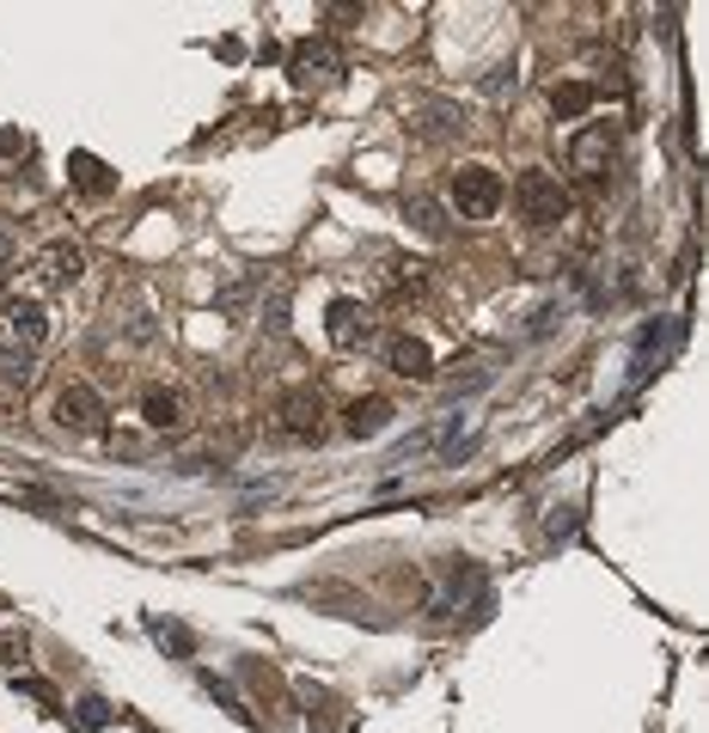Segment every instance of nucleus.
<instances>
[{
	"instance_id": "nucleus-1",
	"label": "nucleus",
	"mask_w": 709,
	"mask_h": 733,
	"mask_svg": "<svg viewBox=\"0 0 709 733\" xmlns=\"http://www.w3.org/2000/svg\"><path fill=\"white\" fill-rule=\"evenodd\" d=\"M0 337H7V373H31V354L50 342V312H43V300H31V294H13V300L0 306Z\"/></svg>"
},
{
	"instance_id": "nucleus-2",
	"label": "nucleus",
	"mask_w": 709,
	"mask_h": 733,
	"mask_svg": "<svg viewBox=\"0 0 709 733\" xmlns=\"http://www.w3.org/2000/svg\"><path fill=\"white\" fill-rule=\"evenodd\" d=\"M514 202H520V214L532 226H557L569 214L563 178H557V171H544V166H532V171H520V178H514Z\"/></svg>"
},
{
	"instance_id": "nucleus-3",
	"label": "nucleus",
	"mask_w": 709,
	"mask_h": 733,
	"mask_svg": "<svg viewBox=\"0 0 709 733\" xmlns=\"http://www.w3.org/2000/svg\"><path fill=\"white\" fill-rule=\"evenodd\" d=\"M501 202H508V190H501L496 166H459L453 171V209H459L465 221H489Z\"/></svg>"
},
{
	"instance_id": "nucleus-4",
	"label": "nucleus",
	"mask_w": 709,
	"mask_h": 733,
	"mask_svg": "<svg viewBox=\"0 0 709 733\" xmlns=\"http://www.w3.org/2000/svg\"><path fill=\"white\" fill-rule=\"evenodd\" d=\"M612 129L605 123H588V129H575V141H569V171H575L581 183H605V171H612Z\"/></svg>"
},
{
	"instance_id": "nucleus-5",
	"label": "nucleus",
	"mask_w": 709,
	"mask_h": 733,
	"mask_svg": "<svg viewBox=\"0 0 709 733\" xmlns=\"http://www.w3.org/2000/svg\"><path fill=\"white\" fill-rule=\"evenodd\" d=\"M105 397L93 392V385H62L55 392V422L62 428H74V434H105Z\"/></svg>"
},
{
	"instance_id": "nucleus-6",
	"label": "nucleus",
	"mask_w": 709,
	"mask_h": 733,
	"mask_svg": "<svg viewBox=\"0 0 709 733\" xmlns=\"http://www.w3.org/2000/svg\"><path fill=\"white\" fill-rule=\"evenodd\" d=\"M337 74H342V55L330 50L325 38H306V43L288 50V79L294 86H330Z\"/></svg>"
},
{
	"instance_id": "nucleus-7",
	"label": "nucleus",
	"mask_w": 709,
	"mask_h": 733,
	"mask_svg": "<svg viewBox=\"0 0 709 733\" xmlns=\"http://www.w3.org/2000/svg\"><path fill=\"white\" fill-rule=\"evenodd\" d=\"M276 416H282V434H288V440H318V434H325V397L318 392H288L276 404Z\"/></svg>"
},
{
	"instance_id": "nucleus-8",
	"label": "nucleus",
	"mask_w": 709,
	"mask_h": 733,
	"mask_svg": "<svg viewBox=\"0 0 709 733\" xmlns=\"http://www.w3.org/2000/svg\"><path fill=\"white\" fill-rule=\"evenodd\" d=\"M80 269H86V257H80V245H67V238H55V245H43L38 257H31V275H38L43 288H74Z\"/></svg>"
},
{
	"instance_id": "nucleus-9",
	"label": "nucleus",
	"mask_w": 709,
	"mask_h": 733,
	"mask_svg": "<svg viewBox=\"0 0 709 733\" xmlns=\"http://www.w3.org/2000/svg\"><path fill=\"white\" fill-rule=\"evenodd\" d=\"M141 422H147V428H159V434H178L190 422L184 392H178V385H147V392H141Z\"/></svg>"
},
{
	"instance_id": "nucleus-10",
	"label": "nucleus",
	"mask_w": 709,
	"mask_h": 733,
	"mask_svg": "<svg viewBox=\"0 0 709 733\" xmlns=\"http://www.w3.org/2000/svg\"><path fill=\"white\" fill-rule=\"evenodd\" d=\"M325 337L337 342V349H361V342L373 337L368 306H361V300H330V312H325Z\"/></svg>"
},
{
	"instance_id": "nucleus-11",
	"label": "nucleus",
	"mask_w": 709,
	"mask_h": 733,
	"mask_svg": "<svg viewBox=\"0 0 709 733\" xmlns=\"http://www.w3.org/2000/svg\"><path fill=\"white\" fill-rule=\"evenodd\" d=\"M385 366L404 380H434V349L422 337H392L385 342Z\"/></svg>"
},
{
	"instance_id": "nucleus-12",
	"label": "nucleus",
	"mask_w": 709,
	"mask_h": 733,
	"mask_svg": "<svg viewBox=\"0 0 709 733\" xmlns=\"http://www.w3.org/2000/svg\"><path fill=\"white\" fill-rule=\"evenodd\" d=\"M342 428H349L354 440H373V434L392 428V404H385V397H354V404L342 410Z\"/></svg>"
},
{
	"instance_id": "nucleus-13",
	"label": "nucleus",
	"mask_w": 709,
	"mask_h": 733,
	"mask_svg": "<svg viewBox=\"0 0 709 733\" xmlns=\"http://www.w3.org/2000/svg\"><path fill=\"white\" fill-rule=\"evenodd\" d=\"M67 183H74V190H86V196H105L110 183V166L98 153H67Z\"/></svg>"
},
{
	"instance_id": "nucleus-14",
	"label": "nucleus",
	"mask_w": 709,
	"mask_h": 733,
	"mask_svg": "<svg viewBox=\"0 0 709 733\" xmlns=\"http://www.w3.org/2000/svg\"><path fill=\"white\" fill-rule=\"evenodd\" d=\"M593 110V86L588 79H563V86L551 92V117L557 123H575V117H588Z\"/></svg>"
},
{
	"instance_id": "nucleus-15",
	"label": "nucleus",
	"mask_w": 709,
	"mask_h": 733,
	"mask_svg": "<svg viewBox=\"0 0 709 733\" xmlns=\"http://www.w3.org/2000/svg\"><path fill=\"white\" fill-rule=\"evenodd\" d=\"M25 655H31V641L19 636V629H7V636H0V667L19 679V672H25Z\"/></svg>"
},
{
	"instance_id": "nucleus-16",
	"label": "nucleus",
	"mask_w": 709,
	"mask_h": 733,
	"mask_svg": "<svg viewBox=\"0 0 709 733\" xmlns=\"http://www.w3.org/2000/svg\"><path fill=\"white\" fill-rule=\"evenodd\" d=\"M428 141H447V135H465V110H428Z\"/></svg>"
},
{
	"instance_id": "nucleus-17",
	"label": "nucleus",
	"mask_w": 709,
	"mask_h": 733,
	"mask_svg": "<svg viewBox=\"0 0 709 733\" xmlns=\"http://www.w3.org/2000/svg\"><path fill=\"white\" fill-rule=\"evenodd\" d=\"M410 221H416L428 238H441V233H447V221H441V209H434L428 196H410Z\"/></svg>"
},
{
	"instance_id": "nucleus-18",
	"label": "nucleus",
	"mask_w": 709,
	"mask_h": 733,
	"mask_svg": "<svg viewBox=\"0 0 709 733\" xmlns=\"http://www.w3.org/2000/svg\"><path fill=\"white\" fill-rule=\"evenodd\" d=\"M31 153V135L25 129H0V159H25Z\"/></svg>"
},
{
	"instance_id": "nucleus-19",
	"label": "nucleus",
	"mask_w": 709,
	"mask_h": 733,
	"mask_svg": "<svg viewBox=\"0 0 709 733\" xmlns=\"http://www.w3.org/2000/svg\"><path fill=\"white\" fill-rule=\"evenodd\" d=\"M154 636L166 641V648H178V655H190V636H184V629H178V624H166V617H159V624H154Z\"/></svg>"
},
{
	"instance_id": "nucleus-20",
	"label": "nucleus",
	"mask_w": 709,
	"mask_h": 733,
	"mask_svg": "<svg viewBox=\"0 0 709 733\" xmlns=\"http://www.w3.org/2000/svg\"><path fill=\"white\" fill-rule=\"evenodd\" d=\"M80 721H86V727H105V721H110V703H105V697H86V703H80Z\"/></svg>"
},
{
	"instance_id": "nucleus-21",
	"label": "nucleus",
	"mask_w": 709,
	"mask_h": 733,
	"mask_svg": "<svg viewBox=\"0 0 709 733\" xmlns=\"http://www.w3.org/2000/svg\"><path fill=\"white\" fill-rule=\"evenodd\" d=\"M7 275H13V238L0 233V281H7Z\"/></svg>"
}]
</instances>
